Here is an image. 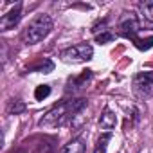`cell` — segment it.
Instances as JSON below:
<instances>
[{"label":"cell","mask_w":153,"mask_h":153,"mask_svg":"<svg viewBox=\"0 0 153 153\" xmlns=\"http://www.w3.org/2000/svg\"><path fill=\"white\" fill-rule=\"evenodd\" d=\"M52 68H54V65H52V61H49V59H45V63H40V65L33 67V70H40V72H43V74L51 72Z\"/></svg>","instance_id":"cell-14"},{"label":"cell","mask_w":153,"mask_h":153,"mask_svg":"<svg viewBox=\"0 0 153 153\" xmlns=\"http://www.w3.org/2000/svg\"><path fill=\"white\" fill-rule=\"evenodd\" d=\"M9 114H15V115H18V114H22L24 110H25V105L22 103V101H11V105H9Z\"/></svg>","instance_id":"cell-12"},{"label":"cell","mask_w":153,"mask_h":153,"mask_svg":"<svg viewBox=\"0 0 153 153\" xmlns=\"http://www.w3.org/2000/svg\"><path fill=\"white\" fill-rule=\"evenodd\" d=\"M85 149H87L85 140L81 137H78V139H72L70 142H67L59 153H85Z\"/></svg>","instance_id":"cell-8"},{"label":"cell","mask_w":153,"mask_h":153,"mask_svg":"<svg viewBox=\"0 0 153 153\" xmlns=\"http://www.w3.org/2000/svg\"><path fill=\"white\" fill-rule=\"evenodd\" d=\"M110 139H112V133H106V131H105V133L97 139V144H96V148H94V153H106V148H108Z\"/></svg>","instance_id":"cell-10"},{"label":"cell","mask_w":153,"mask_h":153,"mask_svg":"<svg viewBox=\"0 0 153 153\" xmlns=\"http://www.w3.org/2000/svg\"><path fill=\"white\" fill-rule=\"evenodd\" d=\"M121 29H123V33L126 36H133V33L139 29L137 20H135V16L131 13H124V18L121 20Z\"/></svg>","instance_id":"cell-9"},{"label":"cell","mask_w":153,"mask_h":153,"mask_svg":"<svg viewBox=\"0 0 153 153\" xmlns=\"http://www.w3.org/2000/svg\"><path fill=\"white\" fill-rule=\"evenodd\" d=\"M52 31V18L49 15H38L22 33V40L27 45H34L38 42H42L43 38L49 36V33Z\"/></svg>","instance_id":"cell-2"},{"label":"cell","mask_w":153,"mask_h":153,"mask_svg":"<svg viewBox=\"0 0 153 153\" xmlns=\"http://www.w3.org/2000/svg\"><path fill=\"white\" fill-rule=\"evenodd\" d=\"M114 40H115V36H114L110 31H105V33H101V34L96 36V42H97V43H110V42H114Z\"/></svg>","instance_id":"cell-13"},{"label":"cell","mask_w":153,"mask_h":153,"mask_svg":"<svg viewBox=\"0 0 153 153\" xmlns=\"http://www.w3.org/2000/svg\"><path fill=\"white\" fill-rule=\"evenodd\" d=\"M49 94H51V87H49V85H40V87H36V90H34L36 101H43L45 97H49Z\"/></svg>","instance_id":"cell-11"},{"label":"cell","mask_w":153,"mask_h":153,"mask_svg":"<svg viewBox=\"0 0 153 153\" xmlns=\"http://www.w3.org/2000/svg\"><path fill=\"white\" fill-rule=\"evenodd\" d=\"M59 56L67 63H85V61L92 59L94 49H92L90 43H78V45H72V47L61 51Z\"/></svg>","instance_id":"cell-3"},{"label":"cell","mask_w":153,"mask_h":153,"mask_svg":"<svg viewBox=\"0 0 153 153\" xmlns=\"http://www.w3.org/2000/svg\"><path fill=\"white\" fill-rule=\"evenodd\" d=\"M90 79H92V70H85V72H81L78 78H72V79L68 81L67 92H70V90H78V88H83Z\"/></svg>","instance_id":"cell-7"},{"label":"cell","mask_w":153,"mask_h":153,"mask_svg":"<svg viewBox=\"0 0 153 153\" xmlns=\"http://www.w3.org/2000/svg\"><path fill=\"white\" fill-rule=\"evenodd\" d=\"M85 106H87V99H68V101H63V103L52 106L40 119V126H47V128L63 126L68 121H72Z\"/></svg>","instance_id":"cell-1"},{"label":"cell","mask_w":153,"mask_h":153,"mask_svg":"<svg viewBox=\"0 0 153 153\" xmlns=\"http://www.w3.org/2000/svg\"><path fill=\"white\" fill-rule=\"evenodd\" d=\"M133 92L135 96L146 99L153 97V72H139L133 78Z\"/></svg>","instance_id":"cell-4"},{"label":"cell","mask_w":153,"mask_h":153,"mask_svg":"<svg viewBox=\"0 0 153 153\" xmlns=\"http://www.w3.org/2000/svg\"><path fill=\"white\" fill-rule=\"evenodd\" d=\"M22 18V4H16L15 7H11L2 18H0V31H9L15 25H18Z\"/></svg>","instance_id":"cell-5"},{"label":"cell","mask_w":153,"mask_h":153,"mask_svg":"<svg viewBox=\"0 0 153 153\" xmlns=\"http://www.w3.org/2000/svg\"><path fill=\"white\" fill-rule=\"evenodd\" d=\"M115 124H117V119H115V114L106 106L105 110H103V114H101V117H99V126L106 131V133H110L114 128H115Z\"/></svg>","instance_id":"cell-6"}]
</instances>
